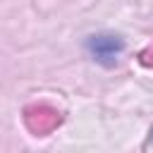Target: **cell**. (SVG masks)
I'll use <instances>...</instances> for the list:
<instances>
[{
  "instance_id": "obj_2",
  "label": "cell",
  "mask_w": 153,
  "mask_h": 153,
  "mask_svg": "<svg viewBox=\"0 0 153 153\" xmlns=\"http://www.w3.org/2000/svg\"><path fill=\"white\" fill-rule=\"evenodd\" d=\"M151 146H153V129H151Z\"/></svg>"
},
{
  "instance_id": "obj_1",
  "label": "cell",
  "mask_w": 153,
  "mask_h": 153,
  "mask_svg": "<svg viewBox=\"0 0 153 153\" xmlns=\"http://www.w3.org/2000/svg\"><path fill=\"white\" fill-rule=\"evenodd\" d=\"M86 50L98 65L112 67L117 62L120 53L124 50V41L115 33H96V36L86 38Z\"/></svg>"
}]
</instances>
